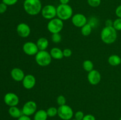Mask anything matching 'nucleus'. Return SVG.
Listing matches in <instances>:
<instances>
[{"mask_svg": "<svg viewBox=\"0 0 121 120\" xmlns=\"http://www.w3.org/2000/svg\"><path fill=\"white\" fill-rule=\"evenodd\" d=\"M41 0H24L23 8L27 14L35 16L41 13L42 9Z\"/></svg>", "mask_w": 121, "mask_h": 120, "instance_id": "nucleus-1", "label": "nucleus"}, {"mask_svg": "<svg viewBox=\"0 0 121 120\" xmlns=\"http://www.w3.org/2000/svg\"><path fill=\"white\" fill-rule=\"evenodd\" d=\"M117 31L113 27H105L100 32L101 40L106 44H112L117 39Z\"/></svg>", "mask_w": 121, "mask_h": 120, "instance_id": "nucleus-2", "label": "nucleus"}, {"mask_svg": "<svg viewBox=\"0 0 121 120\" xmlns=\"http://www.w3.org/2000/svg\"><path fill=\"white\" fill-rule=\"evenodd\" d=\"M73 14V8L69 4H60L57 7V17L62 21L72 18Z\"/></svg>", "mask_w": 121, "mask_h": 120, "instance_id": "nucleus-3", "label": "nucleus"}, {"mask_svg": "<svg viewBox=\"0 0 121 120\" xmlns=\"http://www.w3.org/2000/svg\"><path fill=\"white\" fill-rule=\"evenodd\" d=\"M52 58L50 52L47 51H39L35 55L36 63L40 67H47L52 62Z\"/></svg>", "mask_w": 121, "mask_h": 120, "instance_id": "nucleus-4", "label": "nucleus"}, {"mask_svg": "<svg viewBox=\"0 0 121 120\" xmlns=\"http://www.w3.org/2000/svg\"><path fill=\"white\" fill-rule=\"evenodd\" d=\"M63 21L57 17L50 20L47 25V29L52 34L60 33L63 28Z\"/></svg>", "mask_w": 121, "mask_h": 120, "instance_id": "nucleus-5", "label": "nucleus"}, {"mask_svg": "<svg viewBox=\"0 0 121 120\" xmlns=\"http://www.w3.org/2000/svg\"><path fill=\"white\" fill-rule=\"evenodd\" d=\"M57 115L62 120H71L74 115L73 109L68 105L59 106Z\"/></svg>", "mask_w": 121, "mask_h": 120, "instance_id": "nucleus-6", "label": "nucleus"}, {"mask_svg": "<svg viewBox=\"0 0 121 120\" xmlns=\"http://www.w3.org/2000/svg\"><path fill=\"white\" fill-rule=\"evenodd\" d=\"M41 14L46 20H52L57 16V7L52 4L46 5L42 8Z\"/></svg>", "mask_w": 121, "mask_h": 120, "instance_id": "nucleus-7", "label": "nucleus"}, {"mask_svg": "<svg viewBox=\"0 0 121 120\" xmlns=\"http://www.w3.org/2000/svg\"><path fill=\"white\" fill-rule=\"evenodd\" d=\"M37 109V105L34 101H28L24 104L22 108V112L23 115L27 116H31L34 115Z\"/></svg>", "mask_w": 121, "mask_h": 120, "instance_id": "nucleus-8", "label": "nucleus"}, {"mask_svg": "<svg viewBox=\"0 0 121 120\" xmlns=\"http://www.w3.org/2000/svg\"><path fill=\"white\" fill-rule=\"evenodd\" d=\"M22 50L26 55L29 56L35 55L39 51L36 43H34L31 41H28L24 44L22 46Z\"/></svg>", "mask_w": 121, "mask_h": 120, "instance_id": "nucleus-9", "label": "nucleus"}, {"mask_svg": "<svg viewBox=\"0 0 121 120\" xmlns=\"http://www.w3.org/2000/svg\"><path fill=\"white\" fill-rule=\"evenodd\" d=\"M71 20L73 25L78 28H82L83 26L87 23L86 16L81 13H77L73 15Z\"/></svg>", "mask_w": 121, "mask_h": 120, "instance_id": "nucleus-10", "label": "nucleus"}, {"mask_svg": "<svg viewBox=\"0 0 121 120\" xmlns=\"http://www.w3.org/2000/svg\"><path fill=\"white\" fill-rule=\"evenodd\" d=\"M4 101L6 105L10 107L17 105L20 100L18 95L15 93L8 92L5 95L4 97Z\"/></svg>", "mask_w": 121, "mask_h": 120, "instance_id": "nucleus-11", "label": "nucleus"}, {"mask_svg": "<svg viewBox=\"0 0 121 120\" xmlns=\"http://www.w3.org/2000/svg\"><path fill=\"white\" fill-rule=\"evenodd\" d=\"M17 32L21 38H27L31 33V28L27 24L24 22L20 23L17 26Z\"/></svg>", "mask_w": 121, "mask_h": 120, "instance_id": "nucleus-12", "label": "nucleus"}, {"mask_svg": "<svg viewBox=\"0 0 121 120\" xmlns=\"http://www.w3.org/2000/svg\"><path fill=\"white\" fill-rule=\"evenodd\" d=\"M87 78L91 85H96L101 81V75L98 71L93 69L88 72Z\"/></svg>", "mask_w": 121, "mask_h": 120, "instance_id": "nucleus-13", "label": "nucleus"}, {"mask_svg": "<svg viewBox=\"0 0 121 120\" xmlns=\"http://www.w3.org/2000/svg\"><path fill=\"white\" fill-rule=\"evenodd\" d=\"M22 86L27 89H31L36 84V79L34 75L31 74H27L25 75L22 81Z\"/></svg>", "mask_w": 121, "mask_h": 120, "instance_id": "nucleus-14", "label": "nucleus"}, {"mask_svg": "<svg viewBox=\"0 0 121 120\" xmlns=\"http://www.w3.org/2000/svg\"><path fill=\"white\" fill-rule=\"evenodd\" d=\"M11 76L14 81L17 82H21L23 80L25 74L21 69L19 68H14L11 71Z\"/></svg>", "mask_w": 121, "mask_h": 120, "instance_id": "nucleus-15", "label": "nucleus"}, {"mask_svg": "<svg viewBox=\"0 0 121 120\" xmlns=\"http://www.w3.org/2000/svg\"><path fill=\"white\" fill-rule=\"evenodd\" d=\"M50 54L52 58L55 60H61L64 57L63 50L57 47H54L50 51Z\"/></svg>", "mask_w": 121, "mask_h": 120, "instance_id": "nucleus-16", "label": "nucleus"}, {"mask_svg": "<svg viewBox=\"0 0 121 120\" xmlns=\"http://www.w3.org/2000/svg\"><path fill=\"white\" fill-rule=\"evenodd\" d=\"M36 44L39 51H44L48 47L49 42L46 38L41 37L38 39L36 42Z\"/></svg>", "mask_w": 121, "mask_h": 120, "instance_id": "nucleus-17", "label": "nucleus"}, {"mask_svg": "<svg viewBox=\"0 0 121 120\" xmlns=\"http://www.w3.org/2000/svg\"><path fill=\"white\" fill-rule=\"evenodd\" d=\"M8 113L11 116L14 118H18L21 116L22 114V110L17 107V106L14 107H10L8 109Z\"/></svg>", "mask_w": 121, "mask_h": 120, "instance_id": "nucleus-18", "label": "nucleus"}, {"mask_svg": "<svg viewBox=\"0 0 121 120\" xmlns=\"http://www.w3.org/2000/svg\"><path fill=\"white\" fill-rule=\"evenodd\" d=\"M108 61L111 66L116 67V66H118L121 64V58L119 55L113 54V55H111L109 56Z\"/></svg>", "mask_w": 121, "mask_h": 120, "instance_id": "nucleus-19", "label": "nucleus"}, {"mask_svg": "<svg viewBox=\"0 0 121 120\" xmlns=\"http://www.w3.org/2000/svg\"><path fill=\"white\" fill-rule=\"evenodd\" d=\"M47 111L44 109H39L34 114V120H47L48 118Z\"/></svg>", "mask_w": 121, "mask_h": 120, "instance_id": "nucleus-20", "label": "nucleus"}, {"mask_svg": "<svg viewBox=\"0 0 121 120\" xmlns=\"http://www.w3.org/2000/svg\"><path fill=\"white\" fill-rule=\"evenodd\" d=\"M92 26L90 23H87L81 28V33L83 36H87L92 33Z\"/></svg>", "mask_w": 121, "mask_h": 120, "instance_id": "nucleus-21", "label": "nucleus"}, {"mask_svg": "<svg viewBox=\"0 0 121 120\" xmlns=\"http://www.w3.org/2000/svg\"><path fill=\"white\" fill-rule=\"evenodd\" d=\"M82 65L83 69L86 71L88 72L93 70V68H94V64H93V62L89 60H86L84 61L83 62Z\"/></svg>", "mask_w": 121, "mask_h": 120, "instance_id": "nucleus-22", "label": "nucleus"}, {"mask_svg": "<svg viewBox=\"0 0 121 120\" xmlns=\"http://www.w3.org/2000/svg\"><path fill=\"white\" fill-rule=\"evenodd\" d=\"M46 111H47L48 116H49V117H54V116L57 115L58 109L57 108L54 107H49Z\"/></svg>", "mask_w": 121, "mask_h": 120, "instance_id": "nucleus-23", "label": "nucleus"}, {"mask_svg": "<svg viewBox=\"0 0 121 120\" xmlns=\"http://www.w3.org/2000/svg\"><path fill=\"white\" fill-rule=\"evenodd\" d=\"M101 0H87V2L89 5L93 8L99 7L101 4Z\"/></svg>", "mask_w": 121, "mask_h": 120, "instance_id": "nucleus-24", "label": "nucleus"}, {"mask_svg": "<svg viewBox=\"0 0 121 120\" xmlns=\"http://www.w3.org/2000/svg\"><path fill=\"white\" fill-rule=\"evenodd\" d=\"M52 40L54 43L57 44L61 41V35L60 33H56V34H52Z\"/></svg>", "mask_w": 121, "mask_h": 120, "instance_id": "nucleus-25", "label": "nucleus"}, {"mask_svg": "<svg viewBox=\"0 0 121 120\" xmlns=\"http://www.w3.org/2000/svg\"><path fill=\"white\" fill-rule=\"evenodd\" d=\"M113 27L117 31H121V18H118L113 21Z\"/></svg>", "mask_w": 121, "mask_h": 120, "instance_id": "nucleus-26", "label": "nucleus"}, {"mask_svg": "<svg viewBox=\"0 0 121 120\" xmlns=\"http://www.w3.org/2000/svg\"><path fill=\"white\" fill-rule=\"evenodd\" d=\"M66 99L65 96L62 95H60L57 98V103L59 106L63 105L66 104Z\"/></svg>", "mask_w": 121, "mask_h": 120, "instance_id": "nucleus-27", "label": "nucleus"}, {"mask_svg": "<svg viewBox=\"0 0 121 120\" xmlns=\"http://www.w3.org/2000/svg\"><path fill=\"white\" fill-rule=\"evenodd\" d=\"M85 116V114L82 111H78L74 114V119L77 120H82Z\"/></svg>", "mask_w": 121, "mask_h": 120, "instance_id": "nucleus-28", "label": "nucleus"}, {"mask_svg": "<svg viewBox=\"0 0 121 120\" xmlns=\"http://www.w3.org/2000/svg\"><path fill=\"white\" fill-rule=\"evenodd\" d=\"M18 0H2V2L7 6H12L16 4Z\"/></svg>", "mask_w": 121, "mask_h": 120, "instance_id": "nucleus-29", "label": "nucleus"}, {"mask_svg": "<svg viewBox=\"0 0 121 120\" xmlns=\"http://www.w3.org/2000/svg\"><path fill=\"white\" fill-rule=\"evenodd\" d=\"M63 53L64 57L69 58L71 56L72 54V51L69 48H66V49L63 50Z\"/></svg>", "mask_w": 121, "mask_h": 120, "instance_id": "nucleus-30", "label": "nucleus"}, {"mask_svg": "<svg viewBox=\"0 0 121 120\" xmlns=\"http://www.w3.org/2000/svg\"><path fill=\"white\" fill-rule=\"evenodd\" d=\"M7 9V5L4 3L2 2L0 4V14H4Z\"/></svg>", "mask_w": 121, "mask_h": 120, "instance_id": "nucleus-31", "label": "nucleus"}, {"mask_svg": "<svg viewBox=\"0 0 121 120\" xmlns=\"http://www.w3.org/2000/svg\"><path fill=\"white\" fill-rule=\"evenodd\" d=\"M82 120H96V118L92 114H86Z\"/></svg>", "mask_w": 121, "mask_h": 120, "instance_id": "nucleus-32", "label": "nucleus"}, {"mask_svg": "<svg viewBox=\"0 0 121 120\" xmlns=\"http://www.w3.org/2000/svg\"><path fill=\"white\" fill-rule=\"evenodd\" d=\"M115 14L118 18H121V4L117 7L115 9Z\"/></svg>", "mask_w": 121, "mask_h": 120, "instance_id": "nucleus-33", "label": "nucleus"}, {"mask_svg": "<svg viewBox=\"0 0 121 120\" xmlns=\"http://www.w3.org/2000/svg\"><path fill=\"white\" fill-rule=\"evenodd\" d=\"M17 120H31V118L29 116H27L25 115H22L20 118H18Z\"/></svg>", "mask_w": 121, "mask_h": 120, "instance_id": "nucleus-34", "label": "nucleus"}, {"mask_svg": "<svg viewBox=\"0 0 121 120\" xmlns=\"http://www.w3.org/2000/svg\"><path fill=\"white\" fill-rule=\"evenodd\" d=\"M113 21L111 20H107L105 21V27H113Z\"/></svg>", "mask_w": 121, "mask_h": 120, "instance_id": "nucleus-35", "label": "nucleus"}, {"mask_svg": "<svg viewBox=\"0 0 121 120\" xmlns=\"http://www.w3.org/2000/svg\"><path fill=\"white\" fill-rule=\"evenodd\" d=\"M70 0H59L60 4H69Z\"/></svg>", "mask_w": 121, "mask_h": 120, "instance_id": "nucleus-36", "label": "nucleus"}, {"mask_svg": "<svg viewBox=\"0 0 121 120\" xmlns=\"http://www.w3.org/2000/svg\"><path fill=\"white\" fill-rule=\"evenodd\" d=\"M76 120V119H73V120Z\"/></svg>", "mask_w": 121, "mask_h": 120, "instance_id": "nucleus-37", "label": "nucleus"}, {"mask_svg": "<svg viewBox=\"0 0 121 120\" xmlns=\"http://www.w3.org/2000/svg\"><path fill=\"white\" fill-rule=\"evenodd\" d=\"M119 120H121V116L120 117V118H119Z\"/></svg>", "mask_w": 121, "mask_h": 120, "instance_id": "nucleus-38", "label": "nucleus"}]
</instances>
